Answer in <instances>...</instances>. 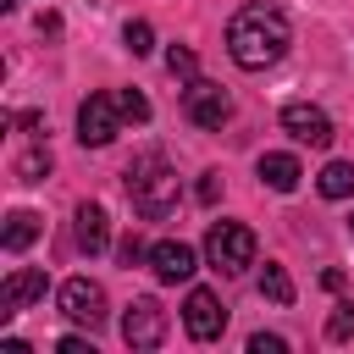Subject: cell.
Returning a JSON list of instances; mask_svg holds the SVG:
<instances>
[{
	"label": "cell",
	"instance_id": "6da1fadb",
	"mask_svg": "<svg viewBox=\"0 0 354 354\" xmlns=\"http://www.w3.org/2000/svg\"><path fill=\"white\" fill-rule=\"evenodd\" d=\"M288 44H293V28H288L282 6H271V0H249V6H238L232 22H227V55H232L243 72L277 66V61L288 55Z\"/></svg>",
	"mask_w": 354,
	"mask_h": 354
},
{
	"label": "cell",
	"instance_id": "7a4b0ae2",
	"mask_svg": "<svg viewBox=\"0 0 354 354\" xmlns=\"http://www.w3.org/2000/svg\"><path fill=\"white\" fill-rule=\"evenodd\" d=\"M177 194H183V183H177V171H171V160L160 149H149V155H138L127 166V199H133V210L144 221H166L177 210Z\"/></svg>",
	"mask_w": 354,
	"mask_h": 354
},
{
	"label": "cell",
	"instance_id": "3957f363",
	"mask_svg": "<svg viewBox=\"0 0 354 354\" xmlns=\"http://www.w3.org/2000/svg\"><path fill=\"white\" fill-rule=\"evenodd\" d=\"M205 260L221 271V277H238L254 266V232L243 221H210L205 232Z\"/></svg>",
	"mask_w": 354,
	"mask_h": 354
},
{
	"label": "cell",
	"instance_id": "277c9868",
	"mask_svg": "<svg viewBox=\"0 0 354 354\" xmlns=\"http://www.w3.org/2000/svg\"><path fill=\"white\" fill-rule=\"evenodd\" d=\"M122 105H116V94H88L83 105H77V138L88 144V149H105L116 133H122Z\"/></svg>",
	"mask_w": 354,
	"mask_h": 354
},
{
	"label": "cell",
	"instance_id": "5b68a950",
	"mask_svg": "<svg viewBox=\"0 0 354 354\" xmlns=\"http://www.w3.org/2000/svg\"><path fill=\"white\" fill-rule=\"evenodd\" d=\"M183 111H188L194 127H221V122L232 116V94H227L221 83H210V77H188V88H183Z\"/></svg>",
	"mask_w": 354,
	"mask_h": 354
},
{
	"label": "cell",
	"instance_id": "8992f818",
	"mask_svg": "<svg viewBox=\"0 0 354 354\" xmlns=\"http://www.w3.org/2000/svg\"><path fill=\"white\" fill-rule=\"evenodd\" d=\"M122 343L127 348H160L166 343V310H160V299H133L127 304V315H122Z\"/></svg>",
	"mask_w": 354,
	"mask_h": 354
},
{
	"label": "cell",
	"instance_id": "52a82bcc",
	"mask_svg": "<svg viewBox=\"0 0 354 354\" xmlns=\"http://www.w3.org/2000/svg\"><path fill=\"white\" fill-rule=\"evenodd\" d=\"M61 315L66 321H77V326H105V288L100 282H88V277H72V282H61Z\"/></svg>",
	"mask_w": 354,
	"mask_h": 354
},
{
	"label": "cell",
	"instance_id": "ba28073f",
	"mask_svg": "<svg viewBox=\"0 0 354 354\" xmlns=\"http://www.w3.org/2000/svg\"><path fill=\"white\" fill-rule=\"evenodd\" d=\"M183 326H188L194 343H216V337L227 332V310H221V299H216L210 288H194V293L183 299Z\"/></svg>",
	"mask_w": 354,
	"mask_h": 354
},
{
	"label": "cell",
	"instance_id": "9c48e42d",
	"mask_svg": "<svg viewBox=\"0 0 354 354\" xmlns=\"http://www.w3.org/2000/svg\"><path fill=\"white\" fill-rule=\"evenodd\" d=\"M282 127H288L299 144H315V149H326V144H332V116H326L321 105H304V100L282 105Z\"/></svg>",
	"mask_w": 354,
	"mask_h": 354
},
{
	"label": "cell",
	"instance_id": "30bf717a",
	"mask_svg": "<svg viewBox=\"0 0 354 354\" xmlns=\"http://www.w3.org/2000/svg\"><path fill=\"white\" fill-rule=\"evenodd\" d=\"M149 271H155L160 282H188V277L199 271V254H194L183 238H166V243L149 249Z\"/></svg>",
	"mask_w": 354,
	"mask_h": 354
},
{
	"label": "cell",
	"instance_id": "8fae6325",
	"mask_svg": "<svg viewBox=\"0 0 354 354\" xmlns=\"http://www.w3.org/2000/svg\"><path fill=\"white\" fill-rule=\"evenodd\" d=\"M44 271L39 266H17L6 282H0V315H17V310H28L33 299H44Z\"/></svg>",
	"mask_w": 354,
	"mask_h": 354
},
{
	"label": "cell",
	"instance_id": "7c38bea8",
	"mask_svg": "<svg viewBox=\"0 0 354 354\" xmlns=\"http://www.w3.org/2000/svg\"><path fill=\"white\" fill-rule=\"evenodd\" d=\"M72 238H77V249L83 254H105L111 249V216L100 210V205H77V216H72Z\"/></svg>",
	"mask_w": 354,
	"mask_h": 354
},
{
	"label": "cell",
	"instance_id": "4fadbf2b",
	"mask_svg": "<svg viewBox=\"0 0 354 354\" xmlns=\"http://www.w3.org/2000/svg\"><path fill=\"white\" fill-rule=\"evenodd\" d=\"M299 160L293 155H282V149H271V155H260V183L271 188V194H293L299 188Z\"/></svg>",
	"mask_w": 354,
	"mask_h": 354
},
{
	"label": "cell",
	"instance_id": "5bb4252c",
	"mask_svg": "<svg viewBox=\"0 0 354 354\" xmlns=\"http://www.w3.org/2000/svg\"><path fill=\"white\" fill-rule=\"evenodd\" d=\"M33 238H39V216H33V210H11V216H6V232H0V243L17 254V249H28Z\"/></svg>",
	"mask_w": 354,
	"mask_h": 354
},
{
	"label": "cell",
	"instance_id": "9a60e30c",
	"mask_svg": "<svg viewBox=\"0 0 354 354\" xmlns=\"http://www.w3.org/2000/svg\"><path fill=\"white\" fill-rule=\"evenodd\" d=\"M315 188H321V199H348V194H354V166H348V160H332V166H321Z\"/></svg>",
	"mask_w": 354,
	"mask_h": 354
},
{
	"label": "cell",
	"instance_id": "2e32d148",
	"mask_svg": "<svg viewBox=\"0 0 354 354\" xmlns=\"http://www.w3.org/2000/svg\"><path fill=\"white\" fill-rule=\"evenodd\" d=\"M260 293H266L271 304H293V277H288L277 260H266V266H260Z\"/></svg>",
	"mask_w": 354,
	"mask_h": 354
},
{
	"label": "cell",
	"instance_id": "e0dca14e",
	"mask_svg": "<svg viewBox=\"0 0 354 354\" xmlns=\"http://www.w3.org/2000/svg\"><path fill=\"white\" fill-rule=\"evenodd\" d=\"M17 177H22V183H44V177H50V149H28V155L17 160Z\"/></svg>",
	"mask_w": 354,
	"mask_h": 354
},
{
	"label": "cell",
	"instance_id": "ac0fdd59",
	"mask_svg": "<svg viewBox=\"0 0 354 354\" xmlns=\"http://www.w3.org/2000/svg\"><path fill=\"white\" fill-rule=\"evenodd\" d=\"M326 337H332V343H348V337H354V304H348V299L326 315Z\"/></svg>",
	"mask_w": 354,
	"mask_h": 354
},
{
	"label": "cell",
	"instance_id": "d6986e66",
	"mask_svg": "<svg viewBox=\"0 0 354 354\" xmlns=\"http://www.w3.org/2000/svg\"><path fill=\"white\" fill-rule=\"evenodd\" d=\"M166 72H171V77H199L194 50H188V44H171V50H166Z\"/></svg>",
	"mask_w": 354,
	"mask_h": 354
},
{
	"label": "cell",
	"instance_id": "ffe728a7",
	"mask_svg": "<svg viewBox=\"0 0 354 354\" xmlns=\"http://www.w3.org/2000/svg\"><path fill=\"white\" fill-rule=\"evenodd\" d=\"M116 105H122L127 122H149V100H144L138 88H116Z\"/></svg>",
	"mask_w": 354,
	"mask_h": 354
},
{
	"label": "cell",
	"instance_id": "44dd1931",
	"mask_svg": "<svg viewBox=\"0 0 354 354\" xmlns=\"http://www.w3.org/2000/svg\"><path fill=\"white\" fill-rule=\"evenodd\" d=\"M122 39H127V50H133V55H149V50H155L149 22H127V28H122Z\"/></svg>",
	"mask_w": 354,
	"mask_h": 354
},
{
	"label": "cell",
	"instance_id": "7402d4cb",
	"mask_svg": "<svg viewBox=\"0 0 354 354\" xmlns=\"http://www.w3.org/2000/svg\"><path fill=\"white\" fill-rule=\"evenodd\" d=\"M116 254H122V266H138V260H149V249H144V238H138V232H133V238H122V249H116Z\"/></svg>",
	"mask_w": 354,
	"mask_h": 354
},
{
	"label": "cell",
	"instance_id": "603a6c76",
	"mask_svg": "<svg viewBox=\"0 0 354 354\" xmlns=\"http://www.w3.org/2000/svg\"><path fill=\"white\" fill-rule=\"evenodd\" d=\"M249 354H288V343L271 337V332H254V337H249Z\"/></svg>",
	"mask_w": 354,
	"mask_h": 354
},
{
	"label": "cell",
	"instance_id": "cb8c5ba5",
	"mask_svg": "<svg viewBox=\"0 0 354 354\" xmlns=\"http://www.w3.org/2000/svg\"><path fill=\"white\" fill-rule=\"evenodd\" d=\"M221 199V171H205L199 177V205H216Z\"/></svg>",
	"mask_w": 354,
	"mask_h": 354
},
{
	"label": "cell",
	"instance_id": "d4e9b609",
	"mask_svg": "<svg viewBox=\"0 0 354 354\" xmlns=\"http://www.w3.org/2000/svg\"><path fill=\"white\" fill-rule=\"evenodd\" d=\"M55 348H61V354H94V343H88V337H61Z\"/></svg>",
	"mask_w": 354,
	"mask_h": 354
},
{
	"label": "cell",
	"instance_id": "484cf974",
	"mask_svg": "<svg viewBox=\"0 0 354 354\" xmlns=\"http://www.w3.org/2000/svg\"><path fill=\"white\" fill-rule=\"evenodd\" d=\"M348 232H354V216H348Z\"/></svg>",
	"mask_w": 354,
	"mask_h": 354
}]
</instances>
